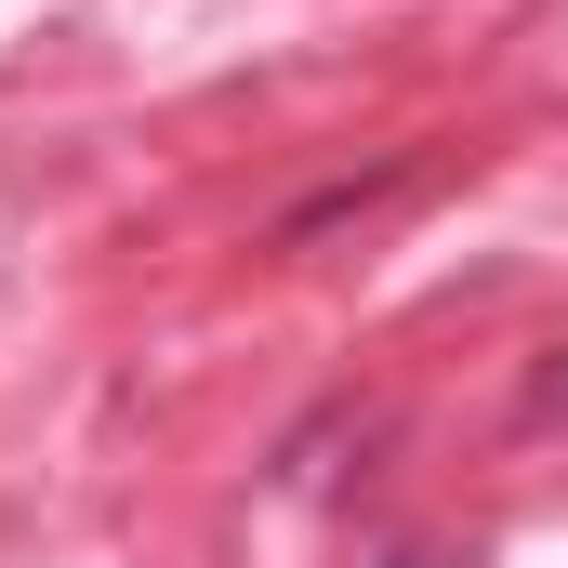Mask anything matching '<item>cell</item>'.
I'll use <instances>...</instances> for the list:
<instances>
[]
</instances>
